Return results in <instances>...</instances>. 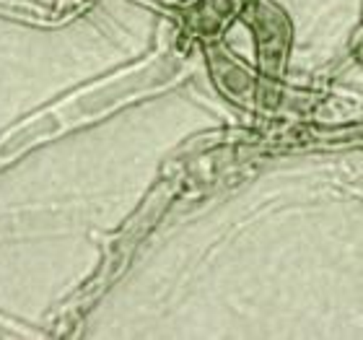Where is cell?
I'll return each instance as SVG.
<instances>
[{
    "label": "cell",
    "mask_w": 363,
    "mask_h": 340,
    "mask_svg": "<svg viewBox=\"0 0 363 340\" xmlns=\"http://www.w3.org/2000/svg\"><path fill=\"white\" fill-rule=\"evenodd\" d=\"M177 73H179V62L174 57H159V60H148L143 65H138V68L128 70V73H120L117 78H109V81L91 86V89L81 91L76 97L55 104L50 112L34 117L21 130H16L13 136L0 146V161H8V156H13L16 151H21V148L37 143V141L57 136V133L76 128L81 122L96 120L99 114L109 112L112 106L130 102L133 97L153 89V86L172 81Z\"/></svg>",
    "instance_id": "obj_1"
}]
</instances>
